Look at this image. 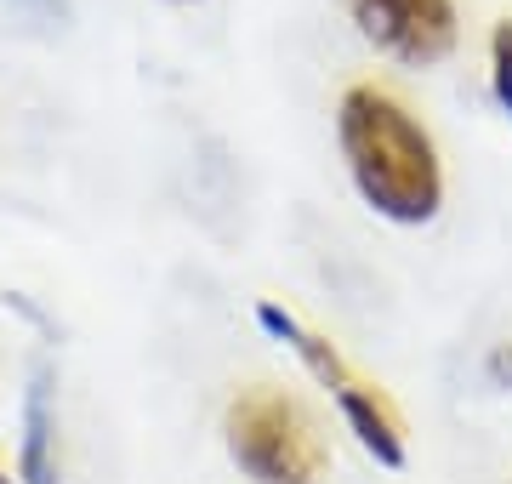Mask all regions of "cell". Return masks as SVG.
Here are the masks:
<instances>
[{
    "label": "cell",
    "mask_w": 512,
    "mask_h": 484,
    "mask_svg": "<svg viewBox=\"0 0 512 484\" xmlns=\"http://www.w3.org/2000/svg\"><path fill=\"white\" fill-rule=\"evenodd\" d=\"M57 422H52V371H35L23 399V484H57Z\"/></svg>",
    "instance_id": "cell-4"
},
{
    "label": "cell",
    "mask_w": 512,
    "mask_h": 484,
    "mask_svg": "<svg viewBox=\"0 0 512 484\" xmlns=\"http://www.w3.org/2000/svg\"><path fill=\"white\" fill-rule=\"evenodd\" d=\"M336 137L348 154L353 188L387 223H427L444 200V171L433 137L416 114L376 86H353L336 109Z\"/></svg>",
    "instance_id": "cell-1"
},
{
    "label": "cell",
    "mask_w": 512,
    "mask_h": 484,
    "mask_svg": "<svg viewBox=\"0 0 512 484\" xmlns=\"http://www.w3.org/2000/svg\"><path fill=\"white\" fill-rule=\"evenodd\" d=\"M12 6H23V12H40V18H63V0H12Z\"/></svg>",
    "instance_id": "cell-9"
},
{
    "label": "cell",
    "mask_w": 512,
    "mask_h": 484,
    "mask_svg": "<svg viewBox=\"0 0 512 484\" xmlns=\"http://www.w3.org/2000/svg\"><path fill=\"white\" fill-rule=\"evenodd\" d=\"M256 319H262V331H274L279 342H291V354L302 359V365H308V371L319 376V382H325L330 393L353 388V376H348V365L336 359V348H330L325 336H313L308 325H302V319H291L285 308H279V302H262V308H256Z\"/></svg>",
    "instance_id": "cell-5"
},
{
    "label": "cell",
    "mask_w": 512,
    "mask_h": 484,
    "mask_svg": "<svg viewBox=\"0 0 512 484\" xmlns=\"http://www.w3.org/2000/svg\"><path fill=\"white\" fill-rule=\"evenodd\" d=\"M353 23L399 63H439L456 46V0H348Z\"/></svg>",
    "instance_id": "cell-3"
},
{
    "label": "cell",
    "mask_w": 512,
    "mask_h": 484,
    "mask_svg": "<svg viewBox=\"0 0 512 484\" xmlns=\"http://www.w3.org/2000/svg\"><path fill=\"white\" fill-rule=\"evenodd\" d=\"M228 456L251 484H319L325 445L308 410L274 388H251L228 405Z\"/></svg>",
    "instance_id": "cell-2"
},
{
    "label": "cell",
    "mask_w": 512,
    "mask_h": 484,
    "mask_svg": "<svg viewBox=\"0 0 512 484\" xmlns=\"http://www.w3.org/2000/svg\"><path fill=\"white\" fill-rule=\"evenodd\" d=\"M490 80H495V103L512 114V18H501L490 35Z\"/></svg>",
    "instance_id": "cell-7"
},
{
    "label": "cell",
    "mask_w": 512,
    "mask_h": 484,
    "mask_svg": "<svg viewBox=\"0 0 512 484\" xmlns=\"http://www.w3.org/2000/svg\"><path fill=\"white\" fill-rule=\"evenodd\" d=\"M0 484H12V479H6V473H0Z\"/></svg>",
    "instance_id": "cell-10"
},
{
    "label": "cell",
    "mask_w": 512,
    "mask_h": 484,
    "mask_svg": "<svg viewBox=\"0 0 512 484\" xmlns=\"http://www.w3.org/2000/svg\"><path fill=\"white\" fill-rule=\"evenodd\" d=\"M490 376L495 382H512V348H495L490 354Z\"/></svg>",
    "instance_id": "cell-8"
},
{
    "label": "cell",
    "mask_w": 512,
    "mask_h": 484,
    "mask_svg": "<svg viewBox=\"0 0 512 484\" xmlns=\"http://www.w3.org/2000/svg\"><path fill=\"white\" fill-rule=\"evenodd\" d=\"M336 405H342V416H348V428L359 433V445L376 456L382 467H404V439H399V422L387 416V405L376 399V393L365 388V382H353V388L336 393Z\"/></svg>",
    "instance_id": "cell-6"
}]
</instances>
